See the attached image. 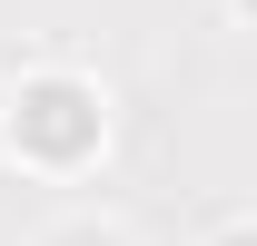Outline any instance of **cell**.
<instances>
[{"instance_id": "obj_3", "label": "cell", "mask_w": 257, "mask_h": 246, "mask_svg": "<svg viewBox=\"0 0 257 246\" xmlns=\"http://www.w3.org/2000/svg\"><path fill=\"white\" fill-rule=\"evenodd\" d=\"M208 246H257V216H247V226H218Z\"/></svg>"}, {"instance_id": "obj_2", "label": "cell", "mask_w": 257, "mask_h": 246, "mask_svg": "<svg viewBox=\"0 0 257 246\" xmlns=\"http://www.w3.org/2000/svg\"><path fill=\"white\" fill-rule=\"evenodd\" d=\"M40 246H128V236L109 226V216H60V226H50Z\"/></svg>"}, {"instance_id": "obj_4", "label": "cell", "mask_w": 257, "mask_h": 246, "mask_svg": "<svg viewBox=\"0 0 257 246\" xmlns=\"http://www.w3.org/2000/svg\"><path fill=\"white\" fill-rule=\"evenodd\" d=\"M237 20H257V0H237Z\"/></svg>"}, {"instance_id": "obj_1", "label": "cell", "mask_w": 257, "mask_h": 246, "mask_svg": "<svg viewBox=\"0 0 257 246\" xmlns=\"http://www.w3.org/2000/svg\"><path fill=\"white\" fill-rule=\"evenodd\" d=\"M0 148L40 168V178H79L99 148H109V98L79 79V69H30L10 108H0Z\"/></svg>"}]
</instances>
